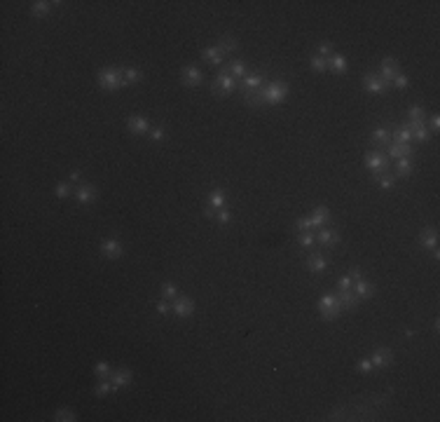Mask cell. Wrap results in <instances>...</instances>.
<instances>
[{"label":"cell","mask_w":440,"mask_h":422,"mask_svg":"<svg viewBox=\"0 0 440 422\" xmlns=\"http://www.w3.org/2000/svg\"><path fill=\"white\" fill-rule=\"evenodd\" d=\"M265 85V71H258V73H246V78L239 80V89L241 94H251V92H258L260 87Z\"/></svg>","instance_id":"obj_6"},{"label":"cell","mask_w":440,"mask_h":422,"mask_svg":"<svg viewBox=\"0 0 440 422\" xmlns=\"http://www.w3.org/2000/svg\"><path fill=\"white\" fill-rule=\"evenodd\" d=\"M110 392H117L115 385H113V380L110 378H99V383H96V387H94V394L96 396H108Z\"/></svg>","instance_id":"obj_31"},{"label":"cell","mask_w":440,"mask_h":422,"mask_svg":"<svg viewBox=\"0 0 440 422\" xmlns=\"http://www.w3.org/2000/svg\"><path fill=\"white\" fill-rule=\"evenodd\" d=\"M297 244L304 246V249H309V246L316 244V237H314V230H307V233H300L297 235Z\"/></svg>","instance_id":"obj_39"},{"label":"cell","mask_w":440,"mask_h":422,"mask_svg":"<svg viewBox=\"0 0 440 422\" xmlns=\"http://www.w3.org/2000/svg\"><path fill=\"white\" fill-rule=\"evenodd\" d=\"M412 141H417V143H429V141H431V132H429V127L424 124V127L414 129V132H412Z\"/></svg>","instance_id":"obj_38"},{"label":"cell","mask_w":440,"mask_h":422,"mask_svg":"<svg viewBox=\"0 0 440 422\" xmlns=\"http://www.w3.org/2000/svg\"><path fill=\"white\" fill-rule=\"evenodd\" d=\"M398 73H401V64L393 59V56H384L382 59V66H380V71H377V75H380L384 82H389L391 85V80L396 78Z\"/></svg>","instance_id":"obj_9"},{"label":"cell","mask_w":440,"mask_h":422,"mask_svg":"<svg viewBox=\"0 0 440 422\" xmlns=\"http://www.w3.org/2000/svg\"><path fill=\"white\" fill-rule=\"evenodd\" d=\"M54 420L56 422H75V413L71 411V408H59V411L54 413Z\"/></svg>","instance_id":"obj_41"},{"label":"cell","mask_w":440,"mask_h":422,"mask_svg":"<svg viewBox=\"0 0 440 422\" xmlns=\"http://www.w3.org/2000/svg\"><path fill=\"white\" fill-rule=\"evenodd\" d=\"M325 61H328V71H333V73H340L342 75V73L347 71V56L340 54V52H333Z\"/></svg>","instance_id":"obj_27"},{"label":"cell","mask_w":440,"mask_h":422,"mask_svg":"<svg viewBox=\"0 0 440 422\" xmlns=\"http://www.w3.org/2000/svg\"><path fill=\"white\" fill-rule=\"evenodd\" d=\"M148 136H150L152 141H157V143H160V141L166 139V129H164V127H152V129L148 132Z\"/></svg>","instance_id":"obj_46"},{"label":"cell","mask_w":440,"mask_h":422,"mask_svg":"<svg viewBox=\"0 0 440 422\" xmlns=\"http://www.w3.org/2000/svg\"><path fill=\"white\" fill-rule=\"evenodd\" d=\"M351 291H354V293H356L361 300H365V298H372L377 289H375V284H372V282H368V279H361V282H354Z\"/></svg>","instance_id":"obj_26"},{"label":"cell","mask_w":440,"mask_h":422,"mask_svg":"<svg viewBox=\"0 0 440 422\" xmlns=\"http://www.w3.org/2000/svg\"><path fill=\"white\" fill-rule=\"evenodd\" d=\"M438 127H440V115L438 113H433L431 120H429V132H438Z\"/></svg>","instance_id":"obj_52"},{"label":"cell","mask_w":440,"mask_h":422,"mask_svg":"<svg viewBox=\"0 0 440 422\" xmlns=\"http://www.w3.org/2000/svg\"><path fill=\"white\" fill-rule=\"evenodd\" d=\"M110 380H113V385H115V389H122V387H129L134 380V373L131 368H120V371H113V375H110Z\"/></svg>","instance_id":"obj_23"},{"label":"cell","mask_w":440,"mask_h":422,"mask_svg":"<svg viewBox=\"0 0 440 422\" xmlns=\"http://www.w3.org/2000/svg\"><path fill=\"white\" fill-rule=\"evenodd\" d=\"M335 296H337V300H340L342 310H347V312H354L358 305H361V298H358V296L354 293L351 289H347V291H337Z\"/></svg>","instance_id":"obj_19"},{"label":"cell","mask_w":440,"mask_h":422,"mask_svg":"<svg viewBox=\"0 0 440 422\" xmlns=\"http://www.w3.org/2000/svg\"><path fill=\"white\" fill-rule=\"evenodd\" d=\"M227 204V195L223 188H213L209 193V206H213V209H225Z\"/></svg>","instance_id":"obj_28"},{"label":"cell","mask_w":440,"mask_h":422,"mask_svg":"<svg viewBox=\"0 0 440 422\" xmlns=\"http://www.w3.org/2000/svg\"><path fill=\"white\" fill-rule=\"evenodd\" d=\"M333 43H328V40H323V43L319 45V56H323V59H328L330 54H333Z\"/></svg>","instance_id":"obj_50"},{"label":"cell","mask_w":440,"mask_h":422,"mask_svg":"<svg viewBox=\"0 0 440 422\" xmlns=\"http://www.w3.org/2000/svg\"><path fill=\"white\" fill-rule=\"evenodd\" d=\"M314 237H316V244L321 246H337L340 244V233H337L335 228H330V225H325V228H319L316 233H314Z\"/></svg>","instance_id":"obj_10"},{"label":"cell","mask_w":440,"mask_h":422,"mask_svg":"<svg viewBox=\"0 0 440 422\" xmlns=\"http://www.w3.org/2000/svg\"><path fill=\"white\" fill-rule=\"evenodd\" d=\"M393 176L396 178H407V176H412L414 172V162L412 157H401V160H396V167H393Z\"/></svg>","instance_id":"obj_25"},{"label":"cell","mask_w":440,"mask_h":422,"mask_svg":"<svg viewBox=\"0 0 440 422\" xmlns=\"http://www.w3.org/2000/svg\"><path fill=\"white\" fill-rule=\"evenodd\" d=\"M230 218H232V214L227 211V206H225V209H218V211H215V221H218L220 225H227V223H230Z\"/></svg>","instance_id":"obj_48"},{"label":"cell","mask_w":440,"mask_h":422,"mask_svg":"<svg viewBox=\"0 0 440 422\" xmlns=\"http://www.w3.org/2000/svg\"><path fill=\"white\" fill-rule=\"evenodd\" d=\"M389 87L391 85L384 82V80H382L375 71H370V73H365L363 75V89L365 92H370V94H384Z\"/></svg>","instance_id":"obj_7"},{"label":"cell","mask_w":440,"mask_h":422,"mask_svg":"<svg viewBox=\"0 0 440 422\" xmlns=\"http://www.w3.org/2000/svg\"><path fill=\"white\" fill-rule=\"evenodd\" d=\"M316 307H319L321 316H323L325 322H333V319H337V316H340V312H342L340 300H337V296H333V293L321 296L319 305H316Z\"/></svg>","instance_id":"obj_5"},{"label":"cell","mask_w":440,"mask_h":422,"mask_svg":"<svg viewBox=\"0 0 440 422\" xmlns=\"http://www.w3.org/2000/svg\"><path fill=\"white\" fill-rule=\"evenodd\" d=\"M68 181H71V183L82 185V172H80V169H73V172L68 174Z\"/></svg>","instance_id":"obj_51"},{"label":"cell","mask_w":440,"mask_h":422,"mask_svg":"<svg viewBox=\"0 0 440 422\" xmlns=\"http://www.w3.org/2000/svg\"><path fill=\"white\" fill-rule=\"evenodd\" d=\"M237 87H239V82L234 78H232L230 73L225 71V68L220 66V71L215 73V80H213V85H211V92H213L215 96H230V94H234L237 92Z\"/></svg>","instance_id":"obj_3"},{"label":"cell","mask_w":440,"mask_h":422,"mask_svg":"<svg viewBox=\"0 0 440 422\" xmlns=\"http://www.w3.org/2000/svg\"><path fill=\"white\" fill-rule=\"evenodd\" d=\"M94 375H96V378H110V375H113V368H110L108 361H99V364L94 366Z\"/></svg>","instance_id":"obj_37"},{"label":"cell","mask_w":440,"mask_h":422,"mask_svg":"<svg viewBox=\"0 0 440 422\" xmlns=\"http://www.w3.org/2000/svg\"><path fill=\"white\" fill-rule=\"evenodd\" d=\"M363 162H365V167L372 172V178H377L380 174H386L389 172V157L382 153V150H368L365 153V157H363Z\"/></svg>","instance_id":"obj_4"},{"label":"cell","mask_w":440,"mask_h":422,"mask_svg":"<svg viewBox=\"0 0 440 422\" xmlns=\"http://www.w3.org/2000/svg\"><path fill=\"white\" fill-rule=\"evenodd\" d=\"M393 139H396V143H405V145H412V132L405 127V124H401V127L396 129V132L391 134Z\"/></svg>","instance_id":"obj_32"},{"label":"cell","mask_w":440,"mask_h":422,"mask_svg":"<svg viewBox=\"0 0 440 422\" xmlns=\"http://www.w3.org/2000/svg\"><path fill=\"white\" fill-rule=\"evenodd\" d=\"M99 249H101V256H105V258H120V256L124 254V246H122V242H120V239H113V237L103 239Z\"/></svg>","instance_id":"obj_14"},{"label":"cell","mask_w":440,"mask_h":422,"mask_svg":"<svg viewBox=\"0 0 440 422\" xmlns=\"http://www.w3.org/2000/svg\"><path fill=\"white\" fill-rule=\"evenodd\" d=\"M375 181H377V183H380V188H384V190H393V188H396V176H393V174H380Z\"/></svg>","instance_id":"obj_35"},{"label":"cell","mask_w":440,"mask_h":422,"mask_svg":"<svg viewBox=\"0 0 440 422\" xmlns=\"http://www.w3.org/2000/svg\"><path fill=\"white\" fill-rule=\"evenodd\" d=\"M162 298L166 300H176L178 298V286L173 282H164L162 284Z\"/></svg>","instance_id":"obj_36"},{"label":"cell","mask_w":440,"mask_h":422,"mask_svg":"<svg viewBox=\"0 0 440 422\" xmlns=\"http://www.w3.org/2000/svg\"><path fill=\"white\" fill-rule=\"evenodd\" d=\"M309 66H312V71H316V73L328 71V61H325L323 56H319V54H314L312 59H309Z\"/></svg>","instance_id":"obj_40"},{"label":"cell","mask_w":440,"mask_h":422,"mask_svg":"<svg viewBox=\"0 0 440 422\" xmlns=\"http://www.w3.org/2000/svg\"><path fill=\"white\" fill-rule=\"evenodd\" d=\"M141 78H143V73L138 68H124V87H131V85L141 82Z\"/></svg>","instance_id":"obj_33"},{"label":"cell","mask_w":440,"mask_h":422,"mask_svg":"<svg viewBox=\"0 0 440 422\" xmlns=\"http://www.w3.org/2000/svg\"><path fill=\"white\" fill-rule=\"evenodd\" d=\"M215 211H218V209H213V206L206 204V206L202 209V216H204V218H215Z\"/></svg>","instance_id":"obj_55"},{"label":"cell","mask_w":440,"mask_h":422,"mask_svg":"<svg viewBox=\"0 0 440 422\" xmlns=\"http://www.w3.org/2000/svg\"><path fill=\"white\" fill-rule=\"evenodd\" d=\"M370 141H372V143L377 145V150H382V153H384L386 145H389V141H391V132H389V127H377L372 134H370Z\"/></svg>","instance_id":"obj_22"},{"label":"cell","mask_w":440,"mask_h":422,"mask_svg":"<svg viewBox=\"0 0 440 422\" xmlns=\"http://www.w3.org/2000/svg\"><path fill=\"white\" fill-rule=\"evenodd\" d=\"M309 221H312V228H314V230L330 225V221H333V216H330V209H328V206H323V204L314 206V209H312V216H309Z\"/></svg>","instance_id":"obj_12"},{"label":"cell","mask_w":440,"mask_h":422,"mask_svg":"<svg viewBox=\"0 0 440 422\" xmlns=\"http://www.w3.org/2000/svg\"><path fill=\"white\" fill-rule=\"evenodd\" d=\"M351 286H354V282H351L349 275H342V277L337 279V291H347V289H351Z\"/></svg>","instance_id":"obj_49"},{"label":"cell","mask_w":440,"mask_h":422,"mask_svg":"<svg viewBox=\"0 0 440 422\" xmlns=\"http://www.w3.org/2000/svg\"><path fill=\"white\" fill-rule=\"evenodd\" d=\"M288 96V85L283 80H274V82H267L258 89V92H251V94L244 96V103L251 106V108H260V106H279L283 103Z\"/></svg>","instance_id":"obj_1"},{"label":"cell","mask_w":440,"mask_h":422,"mask_svg":"<svg viewBox=\"0 0 440 422\" xmlns=\"http://www.w3.org/2000/svg\"><path fill=\"white\" fill-rule=\"evenodd\" d=\"M407 117H410V120H424V117H426V108H422V106H412V108L407 111Z\"/></svg>","instance_id":"obj_45"},{"label":"cell","mask_w":440,"mask_h":422,"mask_svg":"<svg viewBox=\"0 0 440 422\" xmlns=\"http://www.w3.org/2000/svg\"><path fill=\"white\" fill-rule=\"evenodd\" d=\"M424 124H426V120H407V124H405V127L410 129V132H414V129L424 127Z\"/></svg>","instance_id":"obj_53"},{"label":"cell","mask_w":440,"mask_h":422,"mask_svg":"<svg viewBox=\"0 0 440 422\" xmlns=\"http://www.w3.org/2000/svg\"><path fill=\"white\" fill-rule=\"evenodd\" d=\"M171 312L176 316H181V319H185V316H190L194 312V303L190 296H178L176 300H171Z\"/></svg>","instance_id":"obj_11"},{"label":"cell","mask_w":440,"mask_h":422,"mask_svg":"<svg viewBox=\"0 0 440 422\" xmlns=\"http://www.w3.org/2000/svg\"><path fill=\"white\" fill-rule=\"evenodd\" d=\"M419 246L426 251L438 249V233H435V228H424L419 233Z\"/></svg>","instance_id":"obj_21"},{"label":"cell","mask_w":440,"mask_h":422,"mask_svg":"<svg viewBox=\"0 0 440 422\" xmlns=\"http://www.w3.org/2000/svg\"><path fill=\"white\" fill-rule=\"evenodd\" d=\"M293 228H295L297 233H307V230H314V228H312V221H309V216H307V218H297V221L293 223Z\"/></svg>","instance_id":"obj_44"},{"label":"cell","mask_w":440,"mask_h":422,"mask_svg":"<svg viewBox=\"0 0 440 422\" xmlns=\"http://www.w3.org/2000/svg\"><path fill=\"white\" fill-rule=\"evenodd\" d=\"M73 190H75V185H73L71 181H61V183H56L54 195L59 197V200H66L68 195H73Z\"/></svg>","instance_id":"obj_34"},{"label":"cell","mask_w":440,"mask_h":422,"mask_svg":"<svg viewBox=\"0 0 440 422\" xmlns=\"http://www.w3.org/2000/svg\"><path fill=\"white\" fill-rule=\"evenodd\" d=\"M202 59L204 61H209L211 66H220V64L225 61V56L220 54L218 47H206V50H202Z\"/></svg>","instance_id":"obj_29"},{"label":"cell","mask_w":440,"mask_h":422,"mask_svg":"<svg viewBox=\"0 0 440 422\" xmlns=\"http://www.w3.org/2000/svg\"><path fill=\"white\" fill-rule=\"evenodd\" d=\"M349 277H351V282H361V279H363V270H361V267H351Z\"/></svg>","instance_id":"obj_54"},{"label":"cell","mask_w":440,"mask_h":422,"mask_svg":"<svg viewBox=\"0 0 440 422\" xmlns=\"http://www.w3.org/2000/svg\"><path fill=\"white\" fill-rule=\"evenodd\" d=\"M99 87L105 92H115V89L124 87V68H101L99 71Z\"/></svg>","instance_id":"obj_2"},{"label":"cell","mask_w":440,"mask_h":422,"mask_svg":"<svg viewBox=\"0 0 440 422\" xmlns=\"http://www.w3.org/2000/svg\"><path fill=\"white\" fill-rule=\"evenodd\" d=\"M438 328H440V319L435 316V319H433V331H435V333H438Z\"/></svg>","instance_id":"obj_56"},{"label":"cell","mask_w":440,"mask_h":422,"mask_svg":"<svg viewBox=\"0 0 440 422\" xmlns=\"http://www.w3.org/2000/svg\"><path fill=\"white\" fill-rule=\"evenodd\" d=\"M155 310L160 312V314H169V312H171V300L160 298L157 303H155Z\"/></svg>","instance_id":"obj_47"},{"label":"cell","mask_w":440,"mask_h":422,"mask_svg":"<svg viewBox=\"0 0 440 422\" xmlns=\"http://www.w3.org/2000/svg\"><path fill=\"white\" fill-rule=\"evenodd\" d=\"M370 361H372L375 368H389L393 364V352L389 347H377L372 352V356H370Z\"/></svg>","instance_id":"obj_15"},{"label":"cell","mask_w":440,"mask_h":422,"mask_svg":"<svg viewBox=\"0 0 440 422\" xmlns=\"http://www.w3.org/2000/svg\"><path fill=\"white\" fill-rule=\"evenodd\" d=\"M73 197H75L80 204H92V202L99 200V190H96V185H92V183H82V185H75Z\"/></svg>","instance_id":"obj_8"},{"label":"cell","mask_w":440,"mask_h":422,"mask_svg":"<svg viewBox=\"0 0 440 422\" xmlns=\"http://www.w3.org/2000/svg\"><path fill=\"white\" fill-rule=\"evenodd\" d=\"M54 5H61V3H50V0H38V3H33L31 5V14L33 17H45L47 12H52V7Z\"/></svg>","instance_id":"obj_30"},{"label":"cell","mask_w":440,"mask_h":422,"mask_svg":"<svg viewBox=\"0 0 440 422\" xmlns=\"http://www.w3.org/2000/svg\"><path fill=\"white\" fill-rule=\"evenodd\" d=\"M220 50V54L223 56H232L234 52L239 50V40L234 38V35H230V33H225V35H220V40H218V45H215Z\"/></svg>","instance_id":"obj_20"},{"label":"cell","mask_w":440,"mask_h":422,"mask_svg":"<svg viewBox=\"0 0 440 422\" xmlns=\"http://www.w3.org/2000/svg\"><path fill=\"white\" fill-rule=\"evenodd\" d=\"M384 155L389 160H401V157H412L414 155V148L412 145H405V143H389L384 150Z\"/></svg>","instance_id":"obj_18"},{"label":"cell","mask_w":440,"mask_h":422,"mask_svg":"<svg viewBox=\"0 0 440 422\" xmlns=\"http://www.w3.org/2000/svg\"><path fill=\"white\" fill-rule=\"evenodd\" d=\"M223 68H225V71L230 73V75H232L234 80H237V82H239V80L246 78V73H248V71H246V61H241V59H232V61H230V64H225Z\"/></svg>","instance_id":"obj_24"},{"label":"cell","mask_w":440,"mask_h":422,"mask_svg":"<svg viewBox=\"0 0 440 422\" xmlns=\"http://www.w3.org/2000/svg\"><path fill=\"white\" fill-rule=\"evenodd\" d=\"M127 129L138 136V134H148L150 132V120L145 115H129L127 117Z\"/></svg>","instance_id":"obj_17"},{"label":"cell","mask_w":440,"mask_h":422,"mask_svg":"<svg viewBox=\"0 0 440 422\" xmlns=\"http://www.w3.org/2000/svg\"><path fill=\"white\" fill-rule=\"evenodd\" d=\"M328 265H330L328 256L319 254V251H314V254L307 258V270H309V272H314V275L325 272V270H328Z\"/></svg>","instance_id":"obj_16"},{"label":"cell","mask_w":440,"mask_h":422,"mask_svg":"<svg viewBox=\"0 0 440 422\" xmlns=\"http://www.w3.org/2000/svg\"><path fill=\"white\" fill-rule=\"evenodd\" d=\"M391 85H393V87H398V89H407V87H410V78H407L405 73L401 71V73L396 75V78L391 80Z\"/></svg>","instance_id":"obj_43"},{"label":"cell","mask_w":440,"mask_h":422,"mask_svg":"<svg viewBox=\"0 0 440 422\" xmlns=\"http://www.w3.org/2000/svg\"><path fill=\"white\" fill-rule=\"evenodd\" d=\"M356 371L358 373H372L375 366H372V361H370V356H363V359H358L356 361Z\"/></svg>","instance_id":"obj_42"},{"label":"cell","mask_w":440,"mask_h":422,"mask_svg":"<svg viewBox=\"0 0 440 422\" xmlns=\"http://www.w3.org/2000/svg\"><path fill=\"white\" fill-rule=\"evenodd\" d=\"M181 82L185 87H199L204 82V73L199 71L197 66H185L181 71Z\"/></svg>","instance_id":"obj_13"}]
</instances>
